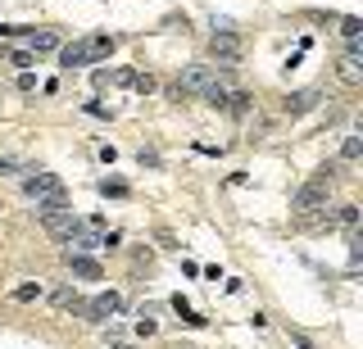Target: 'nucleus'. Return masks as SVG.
<instances>
[{
	"instance_id": "nucleus-1",
	"label": "nucleus",
	"mask_w": 363,
	"mask_h": 349,
	"mask_svg": "<svg viewBox=\"0 0 363 349\" xmlns=\"http://www.w3.org/2000/svg\"><path fill=\"white\" fill-rule=\"evenodd\" d=\"M36 222L46 227V236L60 240V245H69L73 231L82 227V218L69 209V200H50V205H36Z\"/></svg>"
},
{
	"instance_id": "nucleus-12",
	"label": "nucleus",
	"mask_w": 363,
	"mask_h": 349,
	"mask_svg": "<svg viewBox=\"0 0 363 349\" xmlns=\"http://www.w3.org/2000/svg\"><path fill=\"white\" fill-rule=\"evenodd\" d=\"M69 268H73V277H82V281H100V264L87 254H69Z\"/></svg>"
},
{
	"instance_id": "nucleus-25",
	"label": "nucleus",
	"mask_w": 363,
	"mask_h": 349,
	"mask_svg": "<svg viewBox=\"0 0 363 349\" xmlns=\"http://www.w3.org/2000/svg\"><path fill=\"white\" fill-rule=\"evenodd\" d=\"M55 308H73V299H78V295H73V290H55Z\"/></svg>"
},
{
	"instance_id": "nucleus-14",
	"label": "nucleus",
	"mask_w": 363,
	"mask_h": 349,
	"mask_svg": "<svg viewBox=\"0 0 363 349\" xmlns=\"http://www.w3.org/2000/svg\"><path fill=\"white\" fill-rule=\"evenodd\" d=\"M0 55H5V60L14 64L18 73H32V64H36V55L27 50V46H18V50H14V46H5V50H0Z\"/></svg>"
},
{
	"instance_id": "nucleus-20",
	"label": "nucleus",
	"mask_w": 363,
	"mask_h": 349,
	"mask_svg": "<svg viewBox=\"0 0 363 349\" xmlns=\"http://www.w3.org/2000/svg\"><path fill=\"white\" fill-rule=\"evenodd\" d=\"M14 299H18V304H32V299H41V281H27V286H18Z\"/></svg>"
},
{
	"instance_id": "nucleus-21",
	"label": "nucleus",
	"mask_w": 363,
	"mask_h": 349,
	"mask_svg": "<svg viewBox=\"0 0 363 349\" xmlns=\"http://www.w3.org/2000/svg\"><path fill=\"white\" fill-rule=\"evenodd\" d=\"M359 264H363V236L350 231V268H359Z\"/></svg>"
},
{
	"instance_id": "nucleus-27",
	"label": "nucleus",
	"mask_w": 363,
	"mask_h": 349,
	"mask_svg": "<svg viewBox=\"0 0 363 349\" xmlns=\"http://www.w3.org/2000/svg\"><path fill=\"white\" fill-rule=\"evenodd\" d=\"M0 32H9V27H5V23H0Z\"/></svg>"
},
{
	"instance_id": "nucleus-9",
	"label": "nucleus",
	"mask_w": 363,
	"mask_h": 349,
	"mask_svg": "<svg viewBox=\"0 0 363 349\" xmlns=\"http://www.w3.org/2000/svg\"><path fill=\"white\" fill-rule=\"evenodd\" d=\"M295 227H300V231H331V227H336V205H322L313 213H300Z\"/></svg>"
},
{
	"instance_id": "nucleus-7",
	"label": "nucleus",
	"mask_w": 363,
	"mask_h": 349,
	"mask_svg": "<svg viewBox=\"0 0 363 349\" xmlns=\"http://www.w3.org/2000/svg\"><path fill=\"white\" fill-rule=\"evenodd\" d=\"M91 249H104V227L82 222V227L73 231V240H69V254H91Z\"/></svg>"
},
{
	"instance_id": "nucleus-8",
	"label": "nucleus",
	"mask_w": 363,
	"mask_h": 349,
	"mask_svg": "<svg viewBox=\"0 0 363 349\" xmlns=\"http://www.w3.org/2000/svg\"><path fill=\"white\" fill-rule=\"evenodd\" d=\"M318 104H322V91H318V86H304V91H291V95H286L282 109L291 114V118H300V114H313Z\"/></svg>"
},
{
	"instance_id": "nucleus-5",
	"label": "nucleus",
	"mask_w": 363,
	"mask_h": 349,
	"mask_svg": "<svg viewBox=\"0 0 363 349\" xmlns=\"http://www.w3.org/2000/svg\"><path fill=\"white\" fill-rule=\"evenodd\" d=\"M218 82V73H214V64H186V69H182V77H177V95H205L209 86Z\"/></svg>"
},
{
	"instance_id": "nucleus-10",
	"label": "nucleus",
	"mask_w": 363,
	"mask_h": 349,
	"mask_svg": "<svg viewBox=\"0 0 363 349\" xmlns=\"http://www.w3.org/2000/svg\"><path fill=\"white\" fill-rule=\"evenodd\" d=\"M60 69H82V64H91V41H73V46H60Z\"/></svg>"
},
{
	"instance_id": "nucleus-22",
	"label": "nucleus",
	"mask_w": 363,
	"mask_h": 349,
	"mask_svg": "<svg viewBox=\"0 0 363 349\" xmlns=\"http://www.w3.org/2000/svg\"><path fill=\"white\" fill-rule=\"evenodd\" d=\"M100 196H114V200H123V196H128V182H109V177H104V182H100Z\"/></svg>"
},
{
	"instance_id": "nucleus-4",
	"label": "nucleus",
	"mask_w": 363,
	"mask_h": 349,
	"mask_svg": "<svg viewBox=\"0 0 363 349\" xmlns=\"http://www.w3.org/2000/svg\"><path fill=\"white\" fill-rule=\"evenodd\" d=\"M23 191H27V200H36V205H50V200H69V196H64V182L55 177V172H46V168H27Z\"/></svg>"
},
{
	"instance_id": "nucleus-28",
	"label": "nucleus",
	"mask_w": 363,
	"mask_h": 349,
	"mask_svg": "<svg viewBox=\"0 0 363 349\" xmlns=\"http://www.w3.org/2000/svg\"><path fill=\"white\" fill-rule=\"evenodd\" d=\"M182 349H191V345H182Z\"/></svg>"
},
{
	"instance_id": "nucleus-11",
	"label": "nucleus",
	"mask_w": 363,
	"mask_h": 349,
	"mask_svg": "<svg viewBox=\"0 0 363 349\" xmlns=\"http://www.w3.org/2000/svg\"><path fill=\"white\" fill-rule=\"evenodd\" d=\"M60 32H50V27H41V32H32V36H27V50H32V55H55V50H60Z\"/></svg>"
},
{
	"instance_id": "nucleus-6",
	"label": "nucleus",
	"mask_w": 363,
	"mask_h": 349,
	"mask_svg": "<svg viewBox=\"0 0 363 349\" xmlns=\"http://www.w3.org/2000/svg\"><path fill=\"white\" fill-rule=\"evenodd\" d=\"M336 82L341 86H359L363 82V41H350V50L336 60Z\"/></svg>"
},
{
	"instance_id": "nucleus-23",
	"label": "nucleus",
	"mask_w": 363,
	"mask_h": 349,
	"mask_svg": "<svg viewBox=\"0 0 363 349\" xmlns=\"http://www.w3.org/2000/svg\"><path fill=\"white\" fill-rule=\"evenodd\" d=\"M9 172H27V163L14 159V154H5V159H0V177H9Z\"/></svg>"
},
{
	"instance_id": "nucleus-24",
	"label": "nucleus",
	"mask_w": 363,
	"mask_h": 349,
	"mask_svg": "<svg viewBox=\"0 0 363 349\" xmlns=\"http://www.w3.org/2000/svg\"><path fill=\"white\" fill-rule=\"evenodd\" d=\"M132 86H137L141 95H150V91H155V77H150V73H137V77H132Z\"/></svg>"
},
{
	"instance_id": "nucleus-3",
	"label": "nucleus",
	"mask_w": 363,
	"mask_h": 349,
	"mask_svg": "<svg viewBox=\"0 0 363 349\" xmlns=\"http://www.w3.org/2000/svg\"><path fill=\"white\" fill-rule=\"evenodd\" d=\"M209 55H214V64H223V69H236V64H241L245 46H241V36L232 32V23H218V32L209 36Z\"/></svg>"
},
{
	"instance_id": "nucleus-13",
	"label": "nucleus",
	"mask_w": 363,
	"mask_h": 349,
	"mask_svg": "<svg viewBox=\"0 0 363 349\" xmlns=\"http://www.w3.org/2000/svg\"><path fill=\"white\" fill-rule=\"evenodd\" d=\"M227 114H232V118H245V114L254 109V95L250 91H227V104H223Z\"/></svg>"
},
{
	"instance_id": "nucleus-2",
	"label": "nucleus",
	"mask_w": 363,
	"mask_h": 349,
	"mask_svg": "<svg viewBox=\"0 0 363 349\" xmlns=\"http://www.w3.org/2000/svg\"><path fill=\"white\" fill-rule=\"evenodd\" d=\"M331 186H336V182H327V177H318V172H313V177L291 196V213L300 218V213H313V209L331 205Z\"/></svg>"
},
{
	"instance_id": "nucleus-15",
	"label": "nucleus",
	"mask_w": 363,
	"mask_h": 349,
	"mask_svg": "<svg viewBox=\"0 0 363 349\" xmlns=\"http://www.w3.org/2000/svg\"><path fill=\"white\" fill-rule=\"evenodd\" d=\"M336 227L359 231V205H336Z\"/></svg>"
},
{
	"instance_id": "nucleus-18",
	"label": "nucleus",
	"mask_w": 363,
	"mask_h": 349,
	"mask_svg": "<svg viewBox=\"0 0 363 349\" xmlns=\"http://www.w3.org/2000/svg\"><path fill=\"white\" fill-rule=\"evenodd\" d=\"M200 100H205V104H214V109H223V104H227V86H223V82H214L205 95H200Z\"/></svg>"
},
{
	"instance_id": "nucleus-16",
	"label": "nucleus",
	"mask_w": 363,
	"mask_h": 349,
	"mask_svg": "<svg viewBox=\"0 0 363 349\" xmlns=\"http://www.w3.org/2000/svg\"><path fill=\"white\" fill-rule=\"evenodd\" d=\"M114 46H118V41H114V36H91V64L109 60V55H114Z\"/></svg>"
},
{
	"instance_id": "nucleus-19",
	"label": "nucleus",
	"mask_w": 363,
	"mask_h": 349,
	"mask_svg": "<svg viewBox=\"0 0 363 349\" xmlns=\"http://www.w3.org/2000/svg\"><path fill=\"white\" fill-rule=\"evenodd\" d=\"M341 32H345V41H359V36H363V18L345 14V18H341Z\"/></svg>"
},
{
	"instance_id": "nucleus-17",
	"label": "nucleus",
	"mask_w": 363,
	"mask_h": 349,
	"mask_svg": "<svg viewBox=\"0 0 363 349\" xmlns=\"http://www.w3.org/2000/svg\"><path fill=\"white\" fill-rule=\"evenodd\" d=\"M341 159H345V163H359V159H363V141H359V137H345V141H341Z\"/></svg>"
},
{
	"instance_id": "nucleus-26",
	"label": "nucleus",
	"mask_w": 363,
	"mask_h": 349,
	"mask_svg": "<svg viewBox=\"0 0 363 349\" xmlns=\"http://www.w3.org/2000/svg\"><path fill=\"white\" fill-rule=\"evenodd\" d=\"M132 77H137L132 69H118V73H109V82H114V86H132Z\"/></svg>"
}]
</instances>
